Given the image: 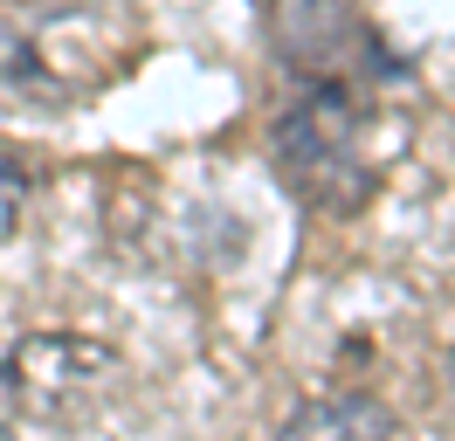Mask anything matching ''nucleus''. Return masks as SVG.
Listing matches in <instances>:
<instances>
[{
	"label": "nucleus",
	"mask_w": 455,
	"mask_h": 441,
	"mask_svg": "<svg viewBox=\"0 0 455 441\" xmlns=\"http://www.w3.org/2000/svg\"><path fill=\"white\" fill-rule=\"evenodd\" d=\"M276 180L317 214H352L372 193L366 110L345 76H311L276 117Z\"/></svg>",
	"instance_id": "1"
},
{
	"label": "nucleus",
	"mask_w": 455,
	"mask_h": 441,
	"mask_svg": "<svg viewBox=\"0 0 455 441\" xmlns=\"http://www.w3.org/2000/svg\"><path fill=\"white\" fill-rule=\"evenodd\" d=\"M117 352L90 331H28L0 358V393L28 421H76L117 386Z\"/></svg>",
	"instance_id": "2"
},
{
	"label": "nucleus",
	"mask_w": 455,
	"mask_h": 441,
	"mask_svg": "<svg viewBox=\"0 0 455 441\" xmlns=\"http://www.w3.org/2000/svg\"><path fill=\"white\" fill-rule=\"evenodd\" d=\"M276 55L297 76H339L345 49L359 42V0H276Z\"/></svg>",
	"instance_id": "3"
},
{
	"label": "nucleus",
	"mask_w": 455,
	"mask_h": 441,
	"mask_svg": "<svg viewBox=\"0 0 455 441\" xmlns=\"http://www.w3.org/2000/svg\"><path fill=\"white\" fill-rule=\"evenodd\" d=\"M0 441H14V435H7V428H0Z\"/></svg>",
	"instance_id": "7"
},
{
	"label": "nucleus",
	"mask_w": 455,
	"mask_h": 441,
	"mask_svg": "<svg viewBox=\"0 0 455 441\" xmlns=\"http://www.w3.org/2000/svg\"><path fill=\"white\" fill-rule=\"evenodd\" d=\"M276 441H311V435H297V428H283V435H276Z\"/></svg>",
	"instance_id": "6"
},
{
	"label": "nucleus",
	"mask_w": 455,
	"mask_h": 441,
	"mask_svg": "<svg viewBox=\"0 0 455 441\" xmlns=\"http://www.w3.org/2000/svg\"><path fill=\"white\" fill-rule=\"evenodd\" d=\"M28 193H35L28 165H21V159H7V152H0V242H7V235H14L21 220H28Z\"/></svg>",
	"instance_id": "5"
},
{
	"label": "nucleus",
	"mask_w": 455,
	"mask_h": 441,
	"mask_svg": "<svg viewBox=\"0 0 455 441\" xmlns=\"http://www.w3.org/2000/svg\"><path fill=\"white\" fill-rule=\"evenodd\" d=\"M0 90H28V97H62V69L42 55L35 28L21 14H0Z\"/></svg>",
	"instance_id": "4"
}]
</instances>
